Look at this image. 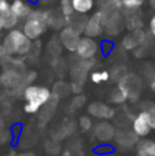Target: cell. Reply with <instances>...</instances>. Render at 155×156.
<instances>
[{"label": "cell", "instance_id": "42", "mask_svg": "<svg viewBox=\"0 0 155 156\" xmlns=\"http://www.w3.org/2000/svg\"><path fill=\"white\" fill-rule=\"evenodd\" d=\"M8 56H10V55L7 54V51H5V48L2 45V44H0V63H2L3 60H5V59H7Z\"/></svg>", "mask_w": 155, "mask_h": 156}, {"label": "cell", "instance_id": "34", "mask_svg": "<svg viewBox=\"0 0 155 156\" xmlns=\"http://www.w3.org/2000/svg\"><path fill=\"white\" fill-rule=\"evenodd\" d=\"M77 125H78V127L82 130V132H89V130H93V122H92V118H91L89 115H82L80 116L78 122H77Z\"/></svg>", "mask_w": 155, "mask_h": 156}, {"label": "cell", "instance_id": "4", "mask_svg": "<svg viewBox=\"0 0 155 156\" xmlns=\"http://www.w3.org/2000/svg\"><path fill=\"white\" fill-rule=\"evenodd\" d=\"M100 12L104 34L107 37H117L125 30V18L121 10H100Z\"/></svg>", "mask_w": 155, "mask_h": 156}, {"label": "cell", "instance_id": "36", "mask_svg": "<svg viewBox=\"0 0 155 156\" xmlns=\"http://www.w3.org/2000/svg\"><path fill=\"white\" fill-rule=\"evenodd\" d=\"M85 104H87V97L84 94H76V96H73V99L70 101L71 111L81 110L82 107H85Z\"/></svg>", "mask_w": 155, "mask_h": 156}, {"label": "cell", "instance_id": "2", "mask_svg": "<svg viewBox=\"0 0 155 156\" xmlns=\"http://www.w3.org/2000/svg\"><path fill=\"white\" fill-rule=\"evenodd\" d=\"M52 96V90L49 88L44 85H38V83H34V85H30L29 88L25 89L23 97L25 100V105H23V111L26 114H37L47 103L49 101Z\"/></svg>", "mask_w": 155, "mask_h": 156}, {"label": "cell", "instance_id": "32", "mask_svg": "<svg viewBox=\"0 0 155 156\" xmlns=\"http://www.w3.org/2000/svg\"><path fill=\"white\" fill-rule=\"evenodd\" d=\"M41 52H44L43 49V43L41 40L38 41H33V45H32V49H30L29 55L26 56V59H30L32 62H37L41 56Z\"/></svg>", "mask_w": 155, "mask_h": 156}, {"label": "cell", "instance_id": "5", "mask_svg": "<svg viewBox=\"0 0 155 156\" xmlns=\"http://www.w3.org/2000/svg\"><path fill=\"white\" fill-rule=\"evenodd\" d=\"M128 96V101L136 103L140 100L143 92V80L135 73H126L122 80L117 83Z\"/></svg>", "mask_w": 155, "mask_h": 156}, {"label": "cell", "instance_id": "46", "mask_svg": "<svg viewBox=\"0 0 155 156\" xmlns=\"http://www.w3.org/2000/svg\"><path fill=\"white\" fill-rule=\"evenodd\" d=\"M26 2H29L32 5H37V3H38V0H26Z\"/></svg>", "mask_w": 155, "mask_h": 156}, {"label": "cell", "instance_id": "3", "mask_svg": "<svg viewBox=\"0 0 155 156\" xmlns=\"http://www.w3.org/2000/svg\"><path fill=\"white\" fill-rule=\"evenodd\" d=\"M21 30L26 34L27 38L32 41H38L48 30L47 23V12L45 10H41L34 7L29 16L21 23Z\"/></svg>", "mask_w": 155, "mask_h": 156}, {"label": "cell", "instance_id": "7", "mask_svg": "<svg viewBox=\"0 0 155 156\" xmlns=\"http://www.w3.org/2000/svg\"><path fill=\"white\" fill-rule=\"evenodd\" d=\"M59 41L62 44L63 49L69 54H76L78 44L82 38V34L78 33L76 29H73L71 26H65L59 33H58Z\"/></svg>", "mask_w": 155, "mask_h": 156}, {"label": "cell", "instance_id": "24", "mask_svg": "<svg viewBox=\"0 0 155 156\" xmlns=\"http://www.w3.org/2000/svg\"><path fill=\"white\" fill-rule=\"evenodd\" d=\"M109 101L110 105H122L128 101V96L120 86H115L109 93Z\"/></svg>", "mask_w": 155, "mask_h": 156}, {"label": "cell", "instance_id": "22", "mask_svg": "<svg viewBox=\"0 0 155 156\" xmlns=\"http://www.w3.org/2000/svg\"><path fill=\"white\" fill-rule=\"evenodd\" d=\"M136 156H155V140H140L136 145Z\"/></svg>", "mask_w": 155, "mask_h": 156}, {"label": "cell", "instance_id": "44", "mask_svg": "<svg viewBox=\"0 0 155 156\" xmlns=\"http://www.w3.org/2000/svg\"><path fill=\"white\" fill-rule=\"evenodd\" d=\"M147 4H148V7H150L151 10L155 11V0H147Z\"/></svg>", "mask_w": 155, "mask_h": 156}, {"label": "cell", "instance_id": "28", "mask_svg": "<svg viewBox=\"0 0 155 156\" xmlns=\"http://www.w3.org/2000/svg\"><path fill=\"white\" fill-rule=\"evenodd\" d=\"M52 93L56 94L59 99H62V97H67V94L71 93L70 90V83H66L63 82V81H58L56 83H54V89H52Z\"/></svg>", "mask_w": 155, "mask_h": 156}, {"label": "cell", "instance_id": "12", "mask_svg": "<svg viewBox=\"0 0 155 156\" xmlns=\"http://www.w3.org/2000/svg\"><path fill=\"white\" fill-rule=\"evenodd\" d=\"M117 129L110 121H99L93 126V136L100 144H110L114 141Z\"/></svg>", "mask_w": 155, "mask_h": 156}, {"label": "cell", "instance_id": "47", "mask_svg": "<svg viewBox=\"0 0 155 156\" xmlns=\"http://www.w3.org/2000/svg\"><path fill=\"white\" fill-rule=\"evenodd\" d=\"M3 30H4V29H3V25H2V22H0V34L3 33Z\"/></svg>", "mask_w": 155, "mask_h": 156}, {"label": "cell", "instance_id": "20", "mask_svg": "<svg viewBox=\"0 0 155 156\" xmlns=\"http://www.w3.org/2000/svg\"><path fill=\"white\" fill-rule=\"evenodd\" d=\"M96 0H73L74 12L80 15H88L93 12V8L96 7Z\"/></svg>", "mask_w": 155, "mask_h": 156}, {"label": "cell", "instance_id": "38", "mask_svg": "<svg viewBox=\"0 0 155 156\" xmlns=\"http://www.w3.org/2000/svg\"><path fill=\"white\" fill-rule=\"evenodd\" d=\"M59 0H38L37 5L36 7L41 8V10H51V8H55Z\"/></svg>", "mask_w": 155, "mask_h": 156}, {"label": "cell", "instance_id": "29", "mask_svg": "<svg viewBox=\"0 0 155 156\" xmlns=\"http://www.w3.org/2000/svg\"><path fill=\"white\" fill-rule=\"evenodd\" d=\"M98 10H121L122 11V0H99Z\"/></svg>", "mask_w": 155, "mask_h": 156}, {"label": "cell", "instance_id": "15", "mask_svg": "<svg viewBox=\"0 0 155 156\" xmlns=\"http://www.w3.org/2000/svg\"><path fill=\"white\" fill-rule=\"evenodd\" d=\"M59 101H60L59 97H58L56 94L52 93L49 101L47 103V104L44 105V107L41 108L40 111H38V123H40V126H43V125H47L52 119V116H54L55 111H56V108H58V104H59Z\"/></svg>", "mask_w": 155, "mask_h": 156}, {"label": "cell", "instance_id": "26", "mask_svg": "<svg viewBox=\"0 0 155 156\" xmlns=\"http://www.w3.org/2000/svg\"><path fill=\"white\" fill-rule=\"evenodd\" d=\"M51 66H52V69H54L55 74H56L59 78H63L66 74H67V62H66L62 56L55 59V60H52Z\"/></svg>", "mask_w": 155, "mask_h": 156}, {"label": "cell", "instance_id": "39", "mask_svg": "<svg viewBox=\"0 0 155 156\" xmlns=\"http://www.w3.org/2000/svg\"><path fill=\"white\" fill-rule=\"evenodd\" d=\"M148 34L155 40V12L148 19Z\"/></svg>", "mask_w": 155, "mask_h": 156}, {"label": "cell", "instance_id": "19", "mask_svg": "<svg viewBox=\"0 0 155 156\" xmlns=\"http://www.w3.org/2000/svg\"><path fill=\"white\" fill-rule=\"evenodd\" d=\"M37 71L36 70H26L23 74V77H22V81L21 83H19V86L16 89H14L11 93H14L15 96H22L25 92V89L29 88L30 85H34V81L37 80Z\"/></svg>", "mask_w": 155, "mask_h": 156}, {"label": "cell", "instance_id": "40", "mask_svg": "<svg viewBox=\"0 0 155 156\" xmlns=\"http://www.w3.org/2000/svg\"><path fill=\"white\" fill-rule=\"evenodd\" d=\"M95 152L96 154H110V152H113V147L110 144H100L95 149Z\"/></svg>", "mask_w": 155, "mask_h": 156}, {"label": "cell", "instance_id": "43", "mask_svg": "<svg viewBox=\"0 0 155 156\" xmlns=\"http://www.w3.org/2000/svg\"><path fill=\"white\" fill-rule=\"evenodd\" d=\"M148 86H150V90L155 94V78H153L151 81H148Z\"/></svg>", "mask_w": 155, "mask_h": 156}, {"label": "cell", "instance_id": "21", "mask_svg": "<svg viewBox=\"0 0 155 156\" xmlns=\"http://www.w3.org/2000/svg\"><path fill=\"white\" fill-rule=\"evenodd\" d=\"M0 22H2V25H3V29L7 30V32L14 30V29H18V26L22 23L11 10L5 11L4 14L0 15Z\"/></svg>", "mask_w": 155, "mask_h": 156}, {"label": "cell", "instance_id": "16", "mask_svg": "<svg viewBox=\"0 0 155 156\" xmlns=\"http://www.w3.org/2000/svg\"><path fill=\"white\" fill-rule=\"evenodd\" d=\"M47 12V23H48V29L54 30V32L59 33L63 27L66 26V18L62 15L59 8H51V10H45Z\"/></svg>", "mask_w": 155, "mask_h": 156}, {"label": "cell", "instance_id": "25", "mask_svg": "<svg viewBox=\"0 0 155 156\" xmlns=\"http://www.w3.org/2000/svg\"><path fill=\"white\" fill-rule=\"evenodd\" d=\"M76 126H78V125H76L74 122H70V121L65 122V123H63L62 126L56 130V132H54V140L60 141V140H63L65 137H69V136L74 132Z\"/></svg>", "mask_w": 155, "mask_h": 156}, {"label": "cell", "instance_id": "17", "mask_svg": "<svg viewBox=\"0 0 155 156\" xmlns=\"http://www.w3.org/2000/svg\"><path fill=\"white\" fill-rule=\"evenodd\" d=\"M33 8H34V5H32L29 2H26V0H11L10 10L15 14L16 18L21 22H23L25 19L32 14Z\"/></svg>", "mask_w": 155, "mask_h": 156}, {"label": "cell", "instance_id": "31", "mask_svg": "<svg viewBox=\"0 0 155 156\" xmlns=\"http://www.w3.org/2000/svg\"><path fill=\"white\" fill-rule=\"evenodd\" d=\"M147 0H122V10L125 11H142Z\"/></svg>", "mask_w": 155, "mask_h": 156}, {"label": "cell", "instance_id": "13", "mask_svg": "<svg viewBox=\"0 0 155 156\" xmlns=\"http://www.w3.org/2000/svg\"><path fill=\"white\" fill-rule=\"evenodd\" d=\"M140 141V138L132 132V129H120L117 130L114 137V143L117 147H120L121 149H131L133 147L137 145V143Z\"/></svg>", "mask_w": 155, "mask_h": 156}, {"label": "cell", "instance_id": "45", "mask_svg": "<svg viewBox=\"0 0 155 156\" xmlns=\"http://www.w3.org/2000/svg\"><path fill=\"white\" fill-rule=\"evenodd\" d=\"M16 156H34V155L30 154V152H23V154H19V155H16Z\"/></svg>", "mask_w": 155, "mask_h": 156}, {"label": "cell", "instance_id": "27", "mask_svg": "<svg viewBox=\"0 0 155 156\" xmlns=\"http://www.w3.org/2000/svg\"><path fill=\"white\" fill-rule=\"evenodd\" d=\"M89 80H91V82L96 83V85H99V83H102V82H109L110 81V71L93 70L92 73L89 74Z\"/></svg>", "mask_w": 155, "mask_h": 156}, {"label": "cell", "instance_id": "48", "mask_svg": "<svg viewBox=\"0 0 155 156\" xmlns=\"http://www.w3.org/2000/svg\"><path fill=\"white\" fill-rule=\"evenodd\" d=\"M0 44H2V40H0Z\"/></svg>", "mask_w": 155, "mask_h": 156}, {"label": "cell", "instance_id": "35", "mask_svg": "<svg viewBox=\"0 0 155 156\" xmlns=\"http://www.w3.org/2000/svg\"><path fill=\"white\" fill-rule=\"evenodd\" d=\"M114 41L111 38H103L100 41V54L103 56H109L113 51H114Z\"/></svg>", "mask_w": 155, "mask_h": 156}, {"label": "cell", "instance_id": "18", "mask_svg": "<svg viewBox=\"0 0 155 156\" xmlns=\"http://www.w3.org/2000/svg\"><path fill=\"white\" fill-rule=\"evenodd\" d=\"M62 51H63V47L59 41V37L55 34L49 38V41L45 44V47H44V52H45V55L51 59V62L58 59V58H60Z\"/></svg>", "mask_w": 155, "mask_h": 156}, {"label": "cell", "instance_id": "14", "mask_svg": "<svg viewBox=\"0 0 155 156\" xmlns=\"http://www.w3.org/2000/svg\"><path fill=\"white\" fill-rule=\"evenodd\" d=\"M124 12V18H125V30L129 33L137 32V30L144 29V21H143V12L142 11H125Z\"/></svg>", "mask_w": 155, "mask_h": 156}, {"label": "cell", "instance_id": "41", "mask_svg": "<svg viewBox=\"0 0 155 156\" xmlns=\"http://www.w3.org/2000/svg\"><path fill=\"white\" fill-rule=\"evenodd\" d=\"M10 5H11L10 0H0V15L10 10Z\"/></svg>", "mask_w": 155, "mask_h": 156}, {"label": "cell", "instance_id": "1", "mask_svg": "<svg viewBox=\"0 0 155 156\" xmlns=\"http://www.w3.org/2000/svg\"><path fill=\"white\" fill-rule=\"evenodd\" d=\"M2 45L7 54L14 58H26L32 49L33 41L26 37L21 27L7 32L2 38Z\"/></svg>", "mask_w": 155, "mask_h": 156}, {"label": "cell", "instance_id": "11", "mask_svg": "<svg viewBox=\"0 0 155 156\" xmlns=\"http://www.w3.org/2000/svg\"><path fill=\"white\" fill-rule=\"evenodd\" d=\"M104 34V27H103V21H102V12L100 10H96L88 16L87 25L84 29V34L85 37H91V38H98L100 36Z\"/></svg>", "mask_w": 155, "mask_h": 156}, {"label": "cell", "instance_id": "37", "mask_svg": "<svg viewBox=\"0 0 155 156\" xmlns=\"http://www.w3.org/2000/svg\"><path fill=\"white\" fill-rule=\"evenodd\" d=\"M142 110H146L150 115V122H151V127L153 130H155V104L151 101H147L144 103V105L142 107Z\"/></svg>", "mask_w": 155, "mask_h": 156}, {"label": "cell", "instance_id": "9", "mask_svg": "<svg viewBox=\"0 0 155 156\" xmlns=\"http://www.w3.org/2000/svg\"><path fill=\"white\" fill-rule=\"evenodd\" d=\"M88 115L98 121H111L115 118V108L103 101H91L87 105Z\"/></svg>", "mask_w": 155, "mask_h": 156}, {"label": "cell", "instance_id": "6", "mask_svg": "<svg viewBox=\"0 0 155 156\" xmlns=\"http://www.w3.org/2000/svg\"><path fill=\"white\" fill-rule=\"evenodd\" d=\"M99 52H100V43L98 40H95V38L82 36L81 41L78 44V48H77L74 55L80 60H89V59H96Z\"/></svg>", "mask_w": 155, "mask_h": 156}, {"label": "cell", "instance_id": "10", "mask_svg": "<svg viewBox=\"0 0 155 156\" xmlns=\"http://www.w3.org/2000/svg\"><path fill=\"white\" fill-rule=\"evenodd\" d=\"M132 132L137 136L139 138H146L151 132V122H150V115L146 110H142L135 115L133 121H132Z\"/></svg>", "mask_w": 155, "mask_h": 156}, {"label": "cell", "instance_id": "23", "mask_svg": "<svg viewBox=\"0 0 155 156\" xmlns=\"http://www.w3.org/2000/svg\"><path fill=\"white\" fill-rule=\"evenodd\" d=\"M87 21H88V15L74 14L70 18H66V26H71L78 33L84 34V29H85V25H87Z\"/></svg>", "mask_w": 155, "mask_h": 156}, {"label": "cell", "instance_id": "30", "mask_svg": "<svg viewBox=\"0 0 155 156\" xmlns=\"http://www.w3.org/2000/svg\"><path fill=\"white\" fill-rule=\"evenodd\" d=\"M58 8L62 12V15L65 18H70L74 14V8H73V0H59L58 2Z\"/></svg>", "mask_w": 155, "mask_h": 156}, {"label": "cell", "instance_id": "33", "mask_svg": "<svg viewBox=\"0 0 155 156\" xmlns=\"http://www.w3.org/2000/svg\"><path fill=\"white\" fill-rule=\"evenodd\" d=\"M126 73H128V70H126V67H125L124 65L114 66V67L110 70V81H113V82L118 83L121 80H122V77L125 76Z\"/></svg>", "mask_w": 155, "mask_h": 156}, {"label": "cell", "instance_id": "8", "mask_svg": "<svg viewBox=\"0 0 155 156\" xmlns=\"http://www.w3.org/2000/svg\"><path fill=\"white\" fill-rule=\"evenodd\" d=\"M150 37L151 36L148 34V30H146V29L137 30V32H133V33L128 32L121 38V47H122L124 51L133 52L135 49L139 48L140 45L147 43V41L150 40Z\"/></svg>", "mask_w": 155, "mask_h": 156}]
</instances>
